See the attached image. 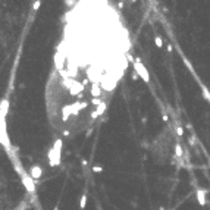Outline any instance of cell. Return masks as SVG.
<instances>
[{
  "instance_id": "cell-6",
  "label": "cell",
  "mask_w": 210,
  "mask_h": 210,
  "mask_svg": "<svg viewBox=\"0 0 210 210\" xmlns=\"http://www.w3.org/2000/svg\"><path fill=\"white\" fill-rule=\"evenodd\" d=\"M175 154L178 157L182 156V149H181V146H179V144H176V146H175Z\"/></svg>"
},
{
  "instance_id": "cell-4",
  "label": "cell",
  "mask_w": 210,
  "mask_h": 210,
  "mask_svg": "<svg viewBox=\"0 0 210 210\" xmlns=\"http://www.w3.org/2000/svg\"><path fill=\"white\" fill-rule=\"evenodd\" d=\"M28 175L31 176L33 179H40L41 176H43V169H41L40 166H33L31 169H29V173Z\"/></svg>"
},
{
  "instance_id": "cell-2",
  "label": "cell",
  "mask_w": 210,
  "mask_h": 210,
  "mask_svg": "<svg viewBox=\"0 0 210 210\" xmlns=\"http://www.w3.org/2000/svg\"><path fill=\"white\" fill-rule=\"evenodd\" d=\"M22 185L25 187V190L28 192H31V194L35 192V182L29 175H22Z\"/></svg>"
},
{
  "instance_id": "cell-1",
  "label": "cell",
  "mask_w": 210,
  "mask_h": 210,
  "mask_svg": "<svg viewBox=\"0 0 210 210\" xmlns=\"http://www.w3.org/2000/svg\"><path fill=\"white\" fill-rule=\"evenodd\" d=\"M60 159H62V140L56 138L50 151H49V163H50V166L52 168L59 166L60 165Z\"/></svg>"
},
{
  "instance_id": "cell-8",
  "label": "cell",
  "mask_w": 210,
  "mask_h": 210,
  "mask_svg": "<svg viewBox=\"0 0 210 210\" xmlns=\"http://www.w3.org/2000/svg\"><path fill=\"white\" fill-rule=\"evenodd\" d=\"M176 132H178V135H182V128H181V126H178Z\"/></svg>"
},
{
  "instance_id": "cell-3",
  "label": "cell",
  "mask_w": 210,
  "mask_h": 210,
  "mask_svg": "<svg viewBox=\"0 0 210 210\" xmlns=\"http://www.w3.org/2000/svg\"><path fill=\"white\" fill-rule=\"evenodd\" d=\"M134 68H135V71L138 72V75L142 78V81L144 82H150V78H149V72H147V69L142 66V63L140 60L135 62V65H134Z\"/></svg>"
},
{
  "instance_id": "cell-5",
  "label": "cell",
  "mask_w": 210,
  "mask_h": 210,
  "mask_svg": "<svg viewBox=\"0 0 210 210\" xmlns=\"http://www.w3.org/2000/svg\"><path fill=\"white\" fill-rule=\"evenodd\" d=\"M197 201L200 206H206V190H197Z\"/></svg>"
},
{
  "instance_id": "cell-7",
  "label": "cell",
  "mask_w": 210,
  "mask_h": 210,
  "mask_svg": "<svg viewBox=\"0 0 210 210\" xmlns=\"http://www.w3.org/2000/svg\"><path fill=\"white\" fill-rule=\"evenodd\" d=\"M156 46H157V47H162V46H163V41L160 40L159 37H156Z\"/></svg>"
}]
</instances>
